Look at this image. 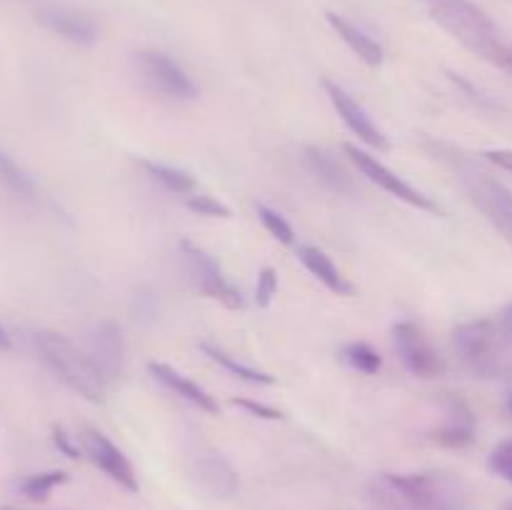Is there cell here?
<instances>
[{"label": "cell", "instance_id": "cell-1", "mask_svg": "<svg viewBox=\"0 0 512 510\" xmlns=\"http://www.w3.org/2000/svg\"><path fill=\"white\" fill-rule=\"evenodd\" d=\"M423 148L455 175L470 203L485 215V220L512 248V190L508 185L493 178L488 170L478 168L475 160L455 145L443 143V140H425Z\"/></svg>", "mask_w": 512, "mask_h": 510}, {"label": "cell", "instance_id": "cell-2", "mask_svg": "<svg viewBox=\"0 0 512 510\" xmlns=\"http://www.w3.org/2000/svg\"><path fill=\"white\" fill-rule=\"evenodd\" d=\"M465 495L445 473H383L370 485V510H463Z\"/></svg>", "mask_w": 512, "mask_h": 510}, {"label": "cell", "instance_id": "cell-3", "mask_svg": "<svg viewBox=\"0 0 512 510\" xmlns=\"http://www.w3.org/2000/svg\"><path fill=\"white\" fill-rule=\"evenodd\" d=\"M428 10L430 18L470 53L512 75V43L500 35L498 25L485 10L470 0H428Z\"/></svg>", "mask_w": 512, "mask_h": 510}, {"label": "cell", "instance_id": "cell-4", "mask_svg": "<svg viewBox=\"0 0 512 510\" xmlns=\"http://www.w3.org/2000/svg\"><path fill=\"white\" fill-rule=\"evenodd\" d=\"M460 365L473 378L495 380L512 375V338L503 318H480L453 330Z\"/></svg>", "mask_w": 512, "mask_h": 510}, {"label": "cell", "instance_id": "cell-5", "mask_svg": "<svg viewBox=\"0 0 512 510\" xmlns=\"http://www.w3.org/2000/svg\"><path fill=\"white\" fill-rule=\"evenodd\" d=\"M33 348L40 355L45 365L50 368V373L60 380L63 385H68L73 393H78L80 398H85L88 403L103 405L105 403V383L103 375L98 373V368L93 365L88 353H83L80 348H75V343H70L65 335L55 333V330H35L33 333Z\"/></svg>", "mask_w": 512, "mask_h": 510}, {"label": "cell", "instance_id": "cell-6", "mask_svg": "<svg viewBox=\"0 0 512 510\" xmlns=\"http://www.w3.org/2000/svg\"><path fill=\"white\" fill-rule=\"evenodd\" d=\"M180 255H183L190 280H193V285L205 295V298L218 300V303L225 305L228 310L245 308L243 293L230 283L228 275L223 273L220 263L208 253V250L190 243V240H180Z\"/></svg>", "mask_w": 512, "mask_h": 510}, {"label": "cell", "instance_id": "cell-7", "mask_svg": "<svg viewBox=\"0 0 512 510\" xmlns=\"http://www.w3.org/2000/svg\"><path fill=\"white\" fill-rule=\"evenodd\" d=\"M135 70L140 80L148 85L153 93H160L170 100H193L198 98V85L193 83L183 65L175 63L170 55L160 50H138L135 53Z\"/></svg>", "mask_w": 512, "mask_h": 510}, {"label": "cell", "instance_id": "cell-8", "mask_svg": "<svg viewBox=\"0 0 512 510\" xmlns=\"http://www.w3.org/2000/svg\"><path fill=\"white\" fill-rule=\"evenodd\" d=\"M343 150H345V155H348V158L358 165L360 173H363L370 183L380 185L385 193H390L393 198L403 200V203H408L410 208L425 210V213H433V215H443V210H440V205L435 203L433 198H428V195L420 193L418 188H413L408 180H403L398 173H393V170H390L385 163H380L375 155L365 153V150H360L358 145H353V143H345Z\"/></svg>", "mask_w": 512, "mask_h": 510}, {"label": "cell", "instance_id": "cell-9", "mask_svg": "<svg viewBox=\"0 0 512 510\" xmlns=\"http://www.w3.org/2000/svg\"><path fill=\"white\" fill-rule=\"evenodd\" d=\"M393 343L400 360H403L405 368L413 375H418V378H438V375H443V358H440L438 350L430 345L428 335L423 333V328H420L418 323L403 320V323L395 325Z\"/></svg>", "mask_w": 512, "mask_h": 510}, {"label": "cell", "instance_id": "cell-10", "mask_svg": "<svg viewBox=\"0 0 512 510\" xmlns=\"http://www.w3.org/2000/svg\"><path fill=\"white\" fill-rule=\"evenodd\" d=\"M80 440H83V453L88 455V460L95 468L103 470L113 483H118L120 488H125L128 493H138L140 485L133 465H130V460L125 458L123 450H120L108 435H103L100 430L88 428L83 430Z\"/></svg>", "mask_w": 512, "mask_h": 510}, {"label": "cell", "instance_id": "cell-11", "mask_svg": "<svg viewBox=\"0 0 512 510\" xmlns=\"http://www.w3.org/2000/svg\"><path fill=\"white\" fill-rule=\"evenodd\" d=\"M323 88L325 93H328L330 103H333L335 113L340 115V120L348 125V130L360 140V143H365L373 150H380V153L390 150L388 135L373 123V118L365 113V108L353 98V95L345 93V90L340 88L338 83H333V80H323Z\"/></svg>", "mask_w": 512, "mask_h": 510}, {"label": "cell", "instance_id": "cell-12", "mask_svg": "<svg viewBox=\"0 0 512 510\" xmlns=\"http://www.w3.org/2000/svg\"><path fill=\"white\" fill-rule=\"evenodd\" d=\"M88 355L105 383L118 380L125 373V340L120 325L113 320H100L93 325L88 335Z\"/></svg>", "mask_w": 512, "mask_h": 510}, {"label": "cell", "instance_id": "cell-13", "mask_svg": "<svg viewBox=\"0 0 512 510\" xmlns=\"http://www.w3.org/2000/svg\"><path fill=\"white\" fill-rule=\"evenodd\" d=\"M475 413L458 395L445 393L443 398V425L433 430V440L443 448H465L475 440Z\"/></svg>", "mask_w": 512, "mask_h": 510}, {"label": "cell", "instance_id": "cell-14", "mask_svg": "<svg viewBox=\"0 0 512 510\" xmlns=\"http://www.w3.org/2000/svg\"><path fill=\"white\" fill-rule=\"evenodd\" d=\"M38 20L50 33L75 45H93L98 40V25L88 13L73 8H45L38 13Z\"/></svg>", "mask_w": 512, "mask_h": 510}, {"label": "cell", "instance_id": "cell-15", "mask_svg": "<svg viewBox=\"0 0 512 510\" xmlns=\"http://www.w3.org/2000/svg\"><path fill=\"white\" fill-rule=\"evenodd\" d=\"M305 165L315 175V180L325 185L330 193L355 195V190H358L353 175L343 168V163L333 153L320 148V145H305Z\"/></svg>", "mask_w": 512, "mask_h": 510}, {"label": "cell", "instance_id": "cell-16", "mask_svg": "<svg viewBox=\"0 0 512 510\" xmlns=\"http://www.w3.org/2000/svg\"><path fill=\"white\" fill-rule=\"evenodd\" d=\"M148 373L153 375L158 383H163L170 393H175L178 398L188 400L190 405H195L198 410H205L210 415H218L220 413V405L213 395L208 393L205 388H200L195 380H190L188 375L178 373L175 368H170L168 363H158V360H150L148 363Z\"/></svg>", "mask_w": 512, "mask_h": 510}, {"label": "cell", "instance_id": "cell-17", "mask_svg": "<svg viewBox=\"0 0 512 510\" xmlns=\"http://www.w3.org/2000/svg\"><path fill=\"white\" fill-rule=\"evenodd\" d=\"M325 18H328L330 28L340 35V40H343V43L348 45V48L353 50V53L358 55V58L368 65V68H380V65H383L385 50L378 40L370 38L365 30H360L358 25L350 23V20L343 18V15L325 13Z\"/></svg>", "mask_w": 512, "mask_h": 510}, {"label": "cell", "instance_id": "cell-18", "mask_svg": "<svg viewBox=\"0 0 512 510\" xmlns=\"http://www.w3.org/2000/svg\"><path fill=\"white\" fill-rule=\"evenodd\" d=\"M298 258H300V263L310 270V275H315V278H318L320 283L330 290V293H335V295L353 293V285L348 283V278L340 273V268L333 263V258H330L325 250L315 248V245H300Z\"/></svg>", "mask_w": 512, "mask_h": 510}, {"label": "cell", "instance_id": "cell-19", "mask_svg": "<svg viewBox=\"0 0 512 510\" xmlns=\"http://www.w3.org/2000/svg\"><path fill=\"white\" fill-rule=\"evenodd\" d=\"M198 478L205 490L220 498H230L238 490V475L220 455H205L198 460Z\"/></svg>", "mask_w": 512, "mask_h": 510}, {"label": "cell", "instance_id": "cell-20", "mask_svg": "<svg viewBox=\"0 0 512 510\" xmlns=\"http://www.w3.org/2000/svg\"><path fill=\"white\" fill-rule=\"evenodd\" d=\"M0 188L20 200L38 198V185H35L33 175L3 148H0Z\"/></svg>", "mask_w": 512, "mask_h": 510}, {"label": "cell", "instance_id": "cell-21", "mask_svg": "<svg viewBox=\"0 0 512 510\" xmlns=\"http://www.w3.org/2000/svg\"><path fill=\"white\" fill-rule=\"evenodd\" d=\"M200 350H203L205 355H208L213 363H218L220 368L228 370L230 375H235V378L245 380V383H253V385H273L275 378L270 373H265V370H258V368H250V365L240 363V360H235L233 355L225 353L223 348H218V345L213 343H200Z\"/></svg>", "mask_w": 512, "mask_h": 510}, {"label": "cell", "instance_id": "cell-22", "mask_svg": "<svg viewBox=\"0 0 512 510\" xmlns=\"http://www.w3.org/2000/svg\"><path fill=\"white\" fill-rule=\"evenodd\" d=\"M145 170L153 180H158L165 190L170 193H178V195H193L195 193V178L183 168H173V165H165V163H155V160H143Z\"/></svg>", "mask_w": 512, "mask_h": 510}, {"label": "cell", "instance_id": "cell-23", "mask_svg": "<svg viewBox=\"0 0 512 510\" xmlns=\"http://www.w3.org/2000/svg\"><path fill=\"white\" fill-rule=\"evenodd\" d=\"M63 483H68V473H65V470H48V473H35L20 480L18 493L30 500H45Z\"/></svg>", "mask_w": 512, "mask_h": 510}, {"label": "cell", "instance_id": "cell-24", "mask_svg": "<svg viewBox=\"0 0 512 510\" xmlns=\"http://www.w3.org/2000/svg\"><path fill=\"white\" fill-rule=\"evenodd\" d=\"M343 358L350 368L358 370V373H365V375H375L380 368H383V358H380L378 350L370 348L368 343H360V340L358 343L345 345Z\"/></svg>", "mask_w": 512, "mask_h": 510}, {"label": "cell", "instance_id": "cell-25", "mask_svg": "<svg viewBox=\"0 0 512 510\" xmlns=\"http://www.w3.org/2000/svg\"><path fill=\"white\" fill-rule=\"evenodd\" d=\"M255 213H258V218H260V223H263V228L268 230V233L273 235V238L278 240V243L295 245L293 228H290V223L283 218V215L278 213V210H273V208H268V205L260 203L258 208H255Z\"/></svg>", "mask_w": 512, "mask_h": 510}, {"label": "cell", "instance_id": "cell-26", "mask_svg": "<svg viewBox=\"0 0 512 510\" xmlns=\"http://www.w3.org/2000/svg\"><path fill=\"white\" fill-rule=\"evenodd\" d=\"M185 205H188V208L193 210V213L205 215V218H230V208H228V205L220 203V200L213 198V195L193 193V195H188Z\"/></svg>", "mask_w": 512, "mask_h": 510}, {"label": "cell", "instance_id": "cell-27", "mask_svg": "<svg viewBox=\"0 0 512 510\" xmlns=\"http://www.w3.org/2000/svg\"><path fill=\"white\" fill-rule=\"evenodd\" d=\"M488 465L498 478L508 480L512 485V440H503L500 445H495L488 458Z\"/></svg>", "mask_w": 512, "mask_h": 510}, {"label": "cell", "instance_id": "cell-28", "mask_svg": "<svg viewBox=\"0 0 512 510\" xmlns=\"http://www.w3.org/2000/svg\"><path fill=\"white\" fill-rule=\"evenodd\" d=\"M278 295V273L275 268H263L255 283V303L258 308H270L273 298Z\"/></svg>", "mask_w": 512, "mask_h": 510}, {"label": "cell", "instance_id": "cell-29", "mask_svg": "<svg viewBox=\"0 0 512 510\" xmlns=\"http://www.w3.org/2000/svg\"><path fill=\"white\" fill-rule=\"evenodd\" d=\"M133 310L138 320H153L158 315V295L153 290H138L133 298Z\"/></svg>", "mask_w": 512, "mask_h": 510}, {"label": "cell", "instance_id": "cell-30", "mask_svg": "<svg viewBox=\"0 0 512 510\" xmlns=\"http://www.w3.org/2000/svg\"><path fill=\"white\" fill-rule=\"evenodd\" d=\"M233 405H238V408L248 410V413L255 415V418H263V420H280V418H283V413H280V410L270 408V405H265V403H258V400L235 398Z\"/></svg>", "mask_w": 512, "mask_h": 510}, {"label": "cell", "instance_id": "cell-31", "mask_svg": "<svg viewBox=\"0 0 512 510\" xmlns=\"http://www.w3.org/2000/svg\"><path fill=\"white\" fill-rule=\"evenodd\" d=\"M53 443H55V448H58L60 453L65 455V458H70V460L80 458V448L73 443V440H70V435L65 433L60 425H55V428H53Z\"/></svg>", "mask_w": 512, "mask_h": 510}, {"label": "cell", "instance_id": "cell-32", "mask_svg": "<svg viewBox=\"0 0 512 510\" xmlns=\"http://www.w3.org/2000/svg\"><path fill=\"white\" fill-rule=\"evenodd\" d=\"M483 158L488 160V163L498 165L500 170H505V173L512 175V150L508 148H498V150H485Z\"/></svg>", "mask_w": 512, "mask_h": 510}, {"label": "cell", "instance_id": "cell-33", "mask_svg": "<svg viewBox=\"0 0 512 510\" xmlns=\"http://www.w3.org/2000/svg\"><path fill=\"white\" fill-rule=\"evenodd\" d=\"M13 345H15L13 333H10V330L0 323V353H8V350H13Z\"/></svg>", "mask_w": 512, "mask_h": 510}, {"label": "cell", "instance_id": "cell-34", "mask_svg": "<svg viewBox=\"0 0 512 510\" xmlns=\"http://www.w3.org/2000/svg\"><path fill=\"white\" fill-rule=\"evenodd\" d=\"M503 323H505V328H508V333H510V338H512V303L508 305V308H505Z\"/></svg>", "mask_w": 512, "mask_h": 510}, {"label": "cell", "instance_id": "cell-35", "mask_svg": "<svg viewBox=\"0 0 512 510\" xmlns=\"http://www.w3.org/2000/svg\"><path fill=\"white\" fill-rule=\"evenodd\" d=\"M508 410L512 413V388L508 390Z\"/></svg>", "mask_w": 512, "mask_h": 510}, {"label": "cell", "instance_id": "cell-36", "mask_svg": "<svg viewBox=\"0 0 512 510\" xmlns=\"http://www.w3.org/2000/svg\"><path fill=\"white\" fill-rule=\"evenodd\" d=\"M0 510H20V508H10V505H0Z\"/></svg>", "mask_w": 512, "mask_h": 510}, {"label": "cell", "instance_id": "cell-37", "mask_svg": "<svg viewBox=\"0 0 512 510\" xmlns=\"http://www.w3.org/2000/svg\"><path fill=\"white\" fill-rule=\"evenodd\" d=\"M508 510H512V505H510V508H508Z\"/></svg>", "mask_w": 512, "mask_h": 510}]
</instances>
